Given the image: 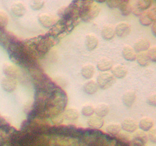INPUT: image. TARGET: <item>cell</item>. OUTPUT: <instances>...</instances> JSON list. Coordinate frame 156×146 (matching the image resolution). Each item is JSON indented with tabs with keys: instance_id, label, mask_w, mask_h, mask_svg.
<instances>
[{
	"instance_id": "1",
	"label": "cell",
	"mask_w": 156,
	"mask_h": 146,
	"mask_svg": "<svg viewBox=\"0 0 156 146\" xmlns=\"http://www.w3.org/2000/svg\"><path fill=\"white\" fill-rule=\"evenodd\" d=\"M8 50L11 60L16 64L30 68L35 66L34 58L23 44L15 40L10 41Z\"/></svg>"
},
{
	"instance_id": "2",
	"label": "cell",
	"mask_w": 156,
	"mask_h": 146,
	"mask_svg": "<svg viewBox=\"0 0 156 146\" xmlns=\"http://www.w3.org/2000/svg\"><path fill=\"white\" fill-rule=\"evenodd\" d=\"M101 8L96 2L93 1H81L80 18L85 22L92 21L99 14Z\"/></svg>"
},
{
	"instance_id": "3",
	"label": "cell",
	"mask_w": 156,
	"mask_h": 146,
	"mask_svg": "<svg viewBox=\"0 0 156 146\" xmlns=\"http://www.w3.org/2000/svg\"><path fill=\"white\" fill-rule=\"evenodd\" d=\"M115 82V78L112 73L103 72L98 75L97 83L98 87L102 89H107L111 87Z\"/></svg>"
},
{
	"instance_id": "4",
	"label": "cell",
	"mask_w": 156,
	"mask_h": 146,
	"mask_svg": "<svg viewBox=\"0 0 156 146\" xmlns=\"http://www.w3.org/2000/svg\"><path fill=\"white\" fill-rule=\"evenodd\" d=\"M139 16L140 23L144 26H149L156 20V9L152 8L145 10Z\"/></svg>"
},
{
	"instance_id": "5",
	"label": "cell",
	"mask_w": 156,
	"mask_h": 146,
	"mask_svg": "<svg viewBox=\"0 0 156 146\" xmlns=\"http://www.w3.org/2000/svg\"><path fill=\"white\" fill-rule=\"evenodd\" d=\"M133 137L132 143L135 146H144L148 141V135L143 131L136 132Z\"/></svg>"
},
{
	"instance_id": "6",
	"label": "cell",
	"mask_w": 156,
	"mask_h": 146,
	"mask_svg": "<svg viewBox=\"0 0 156 146\" xmlns=\"http://www.w3.org/2000/svg\"><path fill=\"white\" fill-rule=\"evenodd\" d=\"M121 126L122 129L129 133H135L138 129V127L137 123L135 120L129 118L124 120Z\"/></svg>"
},
{
	"instance_id": "7",
	"label": "cell",
	"mask_w": 156,
	"mask_h": 146,
	"mask_svg": "<svg viewBox=\"0 0 156 146\" xmlns=\"http://www.w3.org/2000/svg\"><path fill=\"white\" fill-rule=\"evenodd\" d=\"M115 34L119 37L123 38L127 36L130 33L131 27L129 24L122 22L118 24L115 28Z\"/></svg>"
},
{
	"instance_id": "8",
	"label": "cell",
	"mask_w": 156,
	"mask_h": 146,
	"mask_svg": "<svg viewBox=\"0 0 156 146\" xmlns=\"http://www.w3.org/2000/svg\"><path fill=\"white\" fill-rule=\"evenodd\" d=\"M150 48V42L146 39H140L134 44V49L136 52H145Z\"/></svg>"
},
{
	"instance_id": "9",
	"label": "cell",
	"mask_w": 156,
	"mask_h": 146,
	"mask_svg": "<svg viewBox=\"0 0 156 146\" xmlns=\"http://www.w3.org/2000/svg\"><path fill=\"white\" fill-rule=\"evenodd\" d=\"M66 30L67 27L66 24L64 21L62 20L52 28L49 33V35L55 38L57 36L61 35L62 33H64Z\"/></svg>"
},
{
	"instance_id": "10",
	"label": "cell",
	"mask_w": 156,
	"mask_h": 146,
	"mask_svg": "<svg viewBox=\"0 0 156 146\" xmlns=\"http://www.w3.org/2000/svg\"><path fill=\"white\" fill-rule=\"evenodd\" d=\"M112 72L115 77L118 78H123L127 75L128 70L125 66L118 64L112 68Z\"/></svg>"
},
{
	"instance_id": "11",
	"label": "cell",
	"mask_w": 156,
	"mask_h": 146,
	"mask_svg": "<svg viewBox=\"0 0 156 146\" xmlns=\"http://www.w3.org/2000/svg\"><path fill=\"white\" fill-rule=\"evenodd\" d=\"M2 86L4 90L8 92H11L15 89L16 82L13 78L9 77L2 80Z\"/></svg>"
},
{
	"instance_id": "12",
	"label": "cell",
	"mask_w": 156,
	"mask_h": 146,
	"mask_svg": "<svg viewBox=\"0 0 156 146\" xmlns=\"http://www.w3.org/2000/svg\"><path fill=\"white\" fill-rule=\"evenodd\" d=\"M115 28L113 25H105L102 30V36L104 40L107 41H110L113 39L115 37Z\"/></svg>"
},
{
	"instance_id": "13",
	"label": "cell",
	"mask_w": 156,
	"mask_h": 146,
	"mask_svg": "<svg viewBox=\"0 0 156 146\" xmlns=\"http://www.w3.org/2000/svg\"><path fill=\"white\" fill-rule=\"evenodd\" d=\"M136 100V93L132 91L126 92L123 96V103L127 107H131L135 103Z\"/></svg>"
},
{
	"instance_id": "14",
	"label": "cell",
	"mask_w": 156,
	"mask_h": 146,
	"mask_svg": "<svg viewBox=\"0 0 156 146\" xmlns=\"http://www.w3.org/2000/svg\"><path fill=\"white\" fill-rule=\"evenodd\" d=\"M124 58L127 61H134L136 58V54L134 48L130 46H125L122 49Z\"/></svg>"
},
{
	"instance_id": "15",
	"label": "cell",
	"mask_w": 156,
	"mask_h": 146,
	"mask_svg": "<svg viewBox=\"0 0 156 146\" xmlns=\"http://www.w3.org/2000/svg\"><path fill=\"white\" fill-rule=\"evenodd\" d=\"M97 66L98 70L104 72L113 68V62L108 58H103L98 61Z\"/></svg>"
},
{
	"instance_id": "16",
	"label": "cell",
	"mask_w": 156,
	"mask_h": 146,
	"mask_svg": "<svg viewBox=\"0 0 156 146\" xmlns=\"http://www.w3.org/2000/svg\"><path fill=\"white\" fill-rule=\"evenodd\" d=\"M85 43L87 49L89 51L93 50L97 47L98 39L95 35H87L85 38Z\"/></svg>"
},
{
	"instance_id": "17",
	"label": "cell",
	"mask_w": 156,
	"mask_h": 146,
	"mask_svg": "<svg viewBox=\"0 0 156 146\" xmlns=\"http://www.w3.org/2000/svg\"><path fill=\"white\" fill-rule=\"evenodd\" d=\"M154 125L153 120L150 118H144L140 120L138 126L142 131L148 132L152 129Z\"/></svg>"
},
{
	"instance_id": "18",
	"label": "cell",
	"mask_w": 156,
	"mask_h": 146,
	"mask_svg": "<svg viewBox=\"0 0 156 146\" xmlns=\"http://www.w3.org/2000/svg\"><path fill=\"white\" fill-rule=\"evenodd\" d=\"M103 119L97 116H92L87 121V124L89 126L96 129L102 128L104 125Z\"/></svg>"
},
{
	"instance_id": "19",
	"label": "cell",
	"mask_w": 156,
	"mask_h": 146,
	"mask_svg": "<svg viewBox=\"0 0 156 146\" xmlns=\"http://www.w3.org/2000/svg\"><path fill=\"white\" fill-rule=\"evenodd\" d=\"M98 88V86L97 82L93 80H90L84 84L83 90L87 94L92 95L97 92Z\"/></svg>"
},
{
	"instance_id": "20",
	"label": "cell",
	"mask_w": 156,
	"mask_h": 146,
	"mask_svg": "<svg viewBox=\"0 0 156 146\" xmlns=\"http://www.w3.org/2000/svg\"><path fill=\"white\" fill-rule=\"evenodd\" d=\"M119 9L123 16H127L132 12V3L128 0H121Z\"/></svg>"
},
{
	"instance_id": "21",
	"label": "cell",
	"mask_w": 156,
	"mask_h": 146,
	"mask_svg": "<svg viewBox=\"0 0 156 146\" xmlns=\"http://www.w3.org/2000/svg\"><path fill=\"white\" fill-rule=\"evenodd\" d=\"M95 73V67L92 64L84 65L81 70V74L83 77L87 79L92 78Z\"/></svg>"
},
{
	"instance_id": "22",
	"label": "cell",
	"mask_w": 156,
	"mask_h": 146,
	"mask_svg": "<svg viewBox=\"0 0 156 146\" xmlns=\"http://www.w3.org/2000/svg\"><path fill=\"white\" fill-rule=\"evenodd\" d=\"M109 107L107 104H98L95 109V113L97 116L103 118L105 117L109 112Z\"/></svg>"
},
{
	"instance_id": "23",
	"label": "cell",
	"mask_w": 156,
	"mask_h": 146,
	"mask_svg": "<svg viewBox=\"0 0 156 146\" xmlns=\"http://www.w3.org/2000/svg\"><path fill=\"white\" fill-rule=\"evenodd\" d=\"M63 118L69 121H74L78 119L79 112L76 109L69 108L64 112Z\"/></svg>"
},
{
	"instance_id": "24",
	"label": "cell",
	"mask_w": 156,
	"mask_h": 146,
	"mask_svg": "<svg viewBox=\"0 0 156 146\" xmlns=\"http://www.w3.org/2000/svg\"><path fill=\"white\" fill-rule=\"evenodd\" d=\"M136 59L139 65L144 67L149 65L151 62L147 52H142L138 53L136 55Z\"/></svg>"
},
{
	"instance_id": "25",
	"label": "cell",
	"mask_w": 156,
	"mask_h": 146,
	"mask_svg": "<svg viewBox=\"0 0 156 146\" xmlns=\"http://www.w3.org/2000/svg\"><path fill=\"white\" fill-rule=\"evenodd\" d=\"M122 130L121 126L118 124H111L106 127V131L110 135L116 136L118 135Z\"/></svg>"
},
{
	"instance_id": "26",
	"label": "cell",
	"mask_w": 156,
	"mask_h": 146,
	"mask_svg": "<svg viewBox=\"0 0 156 146\" xmlns=\"http://www.w3.org/2000/svg\"><path fill=\"white\" fill-rule=\"evenodd\" d=\"M12 10L16 16H20L24 14L26 9L21 3H16L12 6Z\"/></svg>"
},
{
	"instance_id": "27",
	"label": "cell",
	"mask_w": 156,
	"mask_h": 146,
	"mask_svg": "<svg viewBox=\"0 0 156 146\" xmlns=\"http://www.w3.org/2000/svg\"><path fill=\"white\" fill-rule=\"evenodd\" d=\"M41 16L40 21H41L42 24L45 27H51L55 23V20L52 16L45 15L44 16Z\"/></svg>"
},
{
	"instance_id": "28",
	"label": "cell",
	"mask_w": 156,
	"mask_h": 146,
	"mask_svg": "<svg viewBox=\"0 0 156 146\" xmlns=\"http://www.w3.org/2000/svg\"><path fill=\"white\" fill-rule=\"evenodd\" d=\"M138 7L143 11H145L150 8L151 1L150 0H139L136 2Z\"/></svg>"
},
{
	"instance_id": "29",
	"label": "cell",
	"mask_w": 156,
	"mask_h": 146,
	"mask_svg": "<svg viewBox=\"0 0 156 146\" xmlns=\"http://www.w3.org/2000/svg\"><path fill=\"white\" fill-rule=\"evenodd\" d=\"M81 113L85 117H91L95 113V109L91 105H86L83 107Z\"/></svg>"
},
{
	"instance_id": "30",
	"label": "cell",
	"mask_w": 156,
	"mask_h": 146,
	"mask_svg": "<svg viewBox=\"0 0 156 146\" xmlns=\"http://www.w3.org/2000/svg\"><path fill=\"white\" fill-rule=\"evenodd\" d=\"M156 47L153 46L151 48H149L148 52H147L151 61H152V62H156Z\"/></svg>"
},
{
	"instance_id": "31",
	"label": "cell",
	"mask_w": 156,
	"mask_h": 146,
	"mask_svg": "<svg viewBox=\"0 0 156 146\" xmlns=\"http://www.w3.org/2000/svg\"><path fill=\"white\" fill-rule=\"evenodd\" d=\"M121 2L120 0H108L107 1V4L110 8H119Z\"/></svg>"
},
{
	"instance_id": "32",
	"label": "cell",
	"mask_w": 156,
	"mask_h": 146,
	"mask_svg": "<svg viewBox=\"0 0 156 146\" xmlns=\"http://www.w3.org/2000/svg\"><path fill=\"white\" fill-rule=\"evenodd\" d=\"M144 11L141 10L138 7L136 2L132 3V12L135 15L137 16H140Z\"/></svg>"
},
{
	"instance_id": "33",
	"label": "cell",
	"mask_w": 156,
	"mask_h": 146,
	"mask_svg": "<svg viewBox=\"0 0 156 146\" xmlns=\"http://www.w3.org/2000/svg\"><path fill=\"white\" fill-rule=\"evenodd\" d=\"M147 103L148 104L155 107L156 104V93L151 94L147 99Z\"/></svg>"
},
{
	"instance_id": "34",
	"label": "cell",
	"mask_w": 156,
	"mask_h": 146,
	"mask_svg": "<svg viewBox=\"0 0 156 146\" xmlns=\"http://www.w3.org/2000/svg\"><path fill=\"white\" fill-rule=\"evenodd\" d=\"M148 137L151 142L156 143V129H151L150 131H149Z\"/></svg>"
},
{
	"instance_id": "35",
	"label": "cell",
	"mask_w": 156,
	"mask_h": 146,
	"mask_svg": "<svg viewBox=\"0 0 156 146\" xmlns=\"http://www.w3.org/2000/svg\"><path fill=\"white\" fill-rule=\"evenodd\" d=\"M43 2H41V1H35L34 2V4L32 5L33 9H39L41 8L42 7Z\"/></svg>"
},
{
	"instance_id": "36",
	"label": "cell",
	"mask_w": 156,
	"mask_h": 146,
	"mask_svg": "<svg viewBox=\"0 0 156 146\" xmlns=\"http://www.w3.org/2000/svg\"><path fill=\"white\" fill-rule=\"evenodd\" d=\"M63 115H60V116H57L56 118H54L53 120V122L56 124H59L62 123L63 120Z\"/></svg>"
},
{
	"instance_id": "37",
	"label": "cell",
	"mask_w": 156,
	"mask_h": 146,
	"mask_svg": "<svg viewBox=\"0 0 156 146\" xmlns=\"http://www.w3.org/2000/svg\"><path fill=\"white\" fill-rule=\"evenodd\" d=\"M151 31L154 35H156V21L153 22V24L151 27Z\"/></svg>"
},
{
	"instance_id": "38",
	"label": "cell",
	"mask_w": 156,
	"mask_h": 146,
	"mask_svg": "<svg viewBox=\"0 0 156 146\" xmlns=\"http://www.w3.org/2000/svg\"><path fill=\"white\" fill-rule=\"evenodd\" d=\"M105 2V1H96V2Z\"/></svg>"
}]
</instances>
